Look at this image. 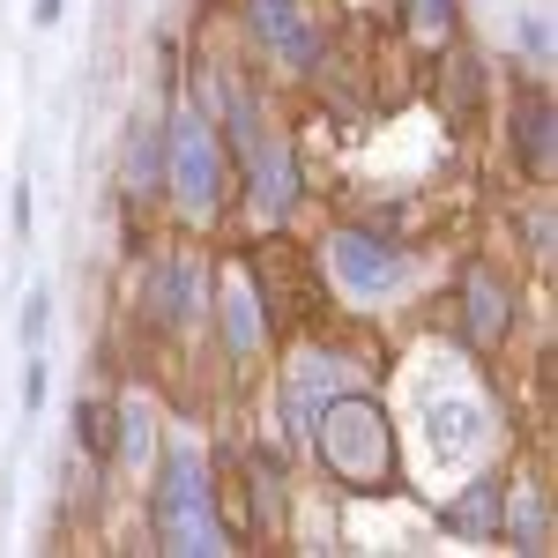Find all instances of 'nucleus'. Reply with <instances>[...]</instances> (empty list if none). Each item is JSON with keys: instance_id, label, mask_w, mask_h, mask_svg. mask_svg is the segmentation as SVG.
<instances>
[{"instance_id": "obj_1", "label": "nucleus", "mask_w": 558, "mask_h": 558, "mask_svg": "<svg viewBox=\"0 0 558 558\" xmlns=\"http://www.w3.org/2000/svg\"><path fill=\"white\" fill-rule=\"evenodd\" d=\"M313 439H320V462L336 484L395 492V432H387V410L373 395H328L313 417Z\"/></svg>"}, {"instance_id": "obj_2", "label": "nucleus", "mask_w": 558, "mask_h": 558, "mask_svg": "<svg viewBox=\"0 0 558 558\" xmlns=\"http://www.w3.org/2000/svg\"><path fill=\"white\" fill-rule=\"evenodd\" d=\"M157 544L165 551H223L216 492H209V470H202L194 447H172L165 470H157Z\"/></svg>"}, {"instance_id": "obj_3", "label": "nucleus", "mask_w": 558, "mask_h": 558, "mask_svg": "<svg viewBox=\"0 0 558 558\" xmlns=\"http://www.w3.org/2000/svg\"><path fill=\"white\" fill-rule=\"evenodd\" d=\"M165 149H172V157H165V179H172L179 209L194 216V223H209L216 202H223V134H216L209 120H194V112H179Z\"/></svg>"}, {"instance_id": "obj_4", "label": "nucleus", "mask_w": 558, "mask_h": 558, "mask_svg": "<svg viewBox=\"0 0 558 558\" xmlns=\"http://www.w3.org/2000/svg\"><path fill=\"white\" fill-rule=\"evenodd\" d=\"M254 299H260V313H268V328L283 336L291 320H305V313L320 305V291H313V276H305V260L291 254V246H260L254 254Z\"/></svg>"}, {"instance_id": "obj_5", "label": "nucleus", "mask_w": 558, "mask_h": 558, "mask_svg": "<svg viewBox=\"0 0 558 558\" xmlns=\"http://www.w3.org/2000/svg\"><path fill=\"white\" fill-rule=\"evenodd\" d=\"M328 268H336V283L350 299H387L395 291V254L380 239H365V231H336L328 239Z\"/></svg>"}, {"instance_id": "obj_6", "label": "nucleus", "mask_w": 558, "mask_h": 558, "mask_svg": "<svg viewBox=\"0 0 558 558\" xmlns=\"http://www.w3.org/2000/svg\"><path fill=\"white\" fill-rule=\"evenodd\" d=\"M462 313H470V343L492 350L507 336V320H514V291H507V276L499 268H470V283H462Z\"/></svg>"}, {"instance_id": "obj_7", "label": "nucleus", "mask_w": 558, "mask_h": 558, "mask_svg": "<svg viewBox=\"0 0 558 558\" xmlns=\"http://www.w3.org/2000/svg\"><path fill=\"white\" fill-rule=\"evenodd\" d=\"M254 31L268 52H283L291 68H305L313 52H320V31L299 15V0H254Z\"/></svg>"}, {"instance_id": "obj_8", "label": "nucleus", "mask_w": 558, "mask_h": 558, "mask_svg": "<svg viewBox=\"0 0 558 558\" xmlns=\"http://www.w3.org/2000/svg\"><path fill=\"white\" fill-rule=\"evenodd\" d=\"M299 202V165H291V149L283 142H254V209L268 223H283Z\"/></svg>"}, {"instance_id": "obj_9", "label": "nucleus", "mask_w": 558, "mask_h": 558, "mask_svg": "<svg viewBox=\"0 0 558 558\" xmlns=\"http://www.w3.org/2000/svg\"><path fill=\"white\" fill-rule=\"evenodd\" d=\"M260 336H268V313H260L254 283H246V276L223 283V343H231V357H254Z\"/></svg>"}, {"instance_id": "obj_10", "label": "nucleus", "mask_w": 558, "mask_h": 558, "mask_svg": "<svg viewBox=\"0 0 558 558\" xmlns=\"http://www.w3.org/2000/svg\"><path fill=\"white\" fill-rule=\"evenodd\" d=\"M514 149H521V172H551V97H521L514 105Z\"/></svg>"}, {"instance_id": "obj_11", "label": "nucleus", "mask_w": 558, "mask_h": 558, "mask_svg": "<svg viewBox=\"0 0 558 558\" xmlns=\"http://www.w3.org/2000/svg\"><path fill=\"white\" fill-rule=\"evenodd\" d=\"M499 499H507V492H499L492 476L470 484V492L447 507V529H454V536H476V544H484V536H499Z\"/></svg>"}, {"instance_id": "obj_12", "label": "nucleus", "mask_w": 558, "mask_h": 558, "mask_svg": "<svg viewBox=\"0 0 558 558\" xmlns=\"http://www.w3.org/2000/svg\"><path fill=\"white\" fill-rule=\"evenodd\" d=\"M194 299H202V260H172V268H165V299H157V313H165L172 328H186V320H194Z\"/></svg>"}, {"instance_id": "obj_13", "label": "nucleus", "mask_w": 558, "mask_h": 558, "mask_svg": "<svg viewBox=\"0 0 558 558\" xmlns=\"http://www.w3.org/2000/svg\"><path fill=\"white\" fill-rule=\"evenodd\" d=\"M402 15H410V38L439 52V45L454 38V0H402Z\"/></svg>"}, {"instance_id": "obj_14", "label": "nucleus", "mask_w": 558, "mask_h": 558, "mask_svg": "<svg viewBox=\"0 0 558 558\" xmlns=\"http://www.w3.org/2000/svg\"><path fill=\"white\" fill-rule=\"evenodd\" d=\"M157 186H165V149L142 134V142H134V157H128V202H149Z\"/></svg>"}, {"instance_id": "obj_15", "label": "nucleus", "mask_w": 558, "mask_h": 558, "mask_svg": "<svg viewBox=\"0 0 558 558\" xmlns=\"http://www.w3.org/2000/svg\"><path fill=\"white\" fill-rule=\"evenodd\" d=\"M499 507H507V536H514L521 551H544V499H536V492H521V499H499Z\"/></svg>"}, {"instance_id": "obj_16", "label": "nucleus", "mask_w": 558, "mask_h": 558, "mask_svg": "<svg viewBox=\"0 0 558 558\" xmlns=\"http://www.w3.org/2000/svg\"><path fill=\"white\" fill-rule=\"evenodd\" d=\"M120 454H128V462H149V417H142V402H128V425H120Z\"/></svg>"}, {"instance_id": "obj_17", "label": "nucleus", "mask_w": 558, "mask_h": 558, "mask_svg": "<svg viewBox=\"0 0 558 558\" xmlns=\"http://www.w3.org/2000/svg\"><path fill=\"white\" fill-rule=\"evenodd\" d=\"M83 439L97 454H112V417H105V402H83Z\"/></svg>"}, {"instance_id": "obj_18", "label": "nucleus", "mask_w": 558, "mask_h": 558, "mask_svg": "<svg viewBox=\"0 0 558 558\" xmlns=\"http://www.w3.org/2000/svg\"><path fill=\"white\" fill-rule=\"evenodd\" d=\"M45 320H52V299H45V291H31V299H23V343H31V350H38Z\"/></svg>"}, {"instance_id": "obj_19", "label": "nucleus", "mask_w": 558, "mask_h": 558, "mask_svg": "<svg viewBox=\"0 0 558 558\" xmlns=\"http://www.w3.org/2000/svg\"><path fill=\"white\" fill-rule=\"evenodd\" d=\"M521 52H529V60H551V23H544V15L521 23Z\"/></svg>"}, {"instance_id": "obj_20", "label": "nucleus", "mask_w": 558, "mask_h": 558, "mask_svg": "<svg viewBox=\"0 0 558 558\" xmlns=\"http://www.w3.org/2000/svg\"><path fill=\"white\" fill-rule=\"evenodd\" d=\"M23 410H31V417L45 410V357H31V373H23Z\"/></svg>"}, {"instance_id": "obj_21", "label": "nucleus", "mask_w": 558, "mask_h": 558, "mask_svg": "<svg viewBox=\"0 0 558 558\" xmlns=\"http://www.w3.org/2000/svg\"><path fill=\"white\" fill-rule=\"evenodd\" d=\"M8 223H15V239L31 231V186H23V179H15V202H8Z\"/></svg>"}, {"instance_id": "obj_22", "label": "nucleus", "mask_w": 558, "mask_h": 558, "mask_svg": "<svg viewBox=\"0 0 558 558\" xmlns=\"http://www.w3.org/2000/svg\"><path fill=\"white\" fill-rule=\"evenodd\" d=\"M31 23H60V0H31Z\"/></svg>"}]
</instances>
